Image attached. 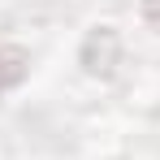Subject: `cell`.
<instances>
[{"label":"cell","mask_w":160,"mask_h":160,"mask_svg":"<svg viewBox=\"0 0 160 160\" xmlns=\"http://www.w3.org/2000/svg\"><path fill=\"white\" fill-rule=\"evenodd\" d=\"M30 74V56L18 43H0V95H9L13 87H22Z\"/></svg>","instance_id":"obj_2"},{"label":"cell","mask_w":160,"mask_h":160,"mask_svg":"<svg viewBox=\"0 0 160 160\" xmlns=\"http://www.w3.org/2000/svg\"><path fill=\"white\" fill-rule=\"evenodd\" d=\"M138 13H143V18L160 30V0H138Z\"/></svg>","instance_id":"obj_3"},{"label":"cell","mask_w":160,"mask_h":160,"mask_svg":"<svg viewBox=\"0 0 160 160\" xmlns=\"http://www.w3.org/2000/svg\"><path fill=\"white\" fill-rule=\"evenodd\" d=\"M78 61L91 78H112L117 65H121V35L112 26H91L78 48Z\"/></svg>","instance_id":"obj_1"}]
</instances>
